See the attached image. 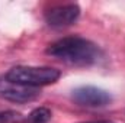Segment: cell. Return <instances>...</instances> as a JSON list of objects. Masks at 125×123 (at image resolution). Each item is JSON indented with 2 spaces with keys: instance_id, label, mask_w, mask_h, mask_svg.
Wrapping results in <instances>:
<instances>
[{
  "instance_id": "cell-2",
  "label": "cell",
  "mask_w": 125,
  "mask_h": 123,
  "mask_svg": "<svg viewBox=\"0 0 125 123\" xmlns=\"http://www.w3.org/2000/svg\"><path fill=\"white\" fill-rule=\"evenodd\" d=\"M61 72L51 67H28V65H18L13 67L7 74L6 78L12 83H18L26 87L38 88L44 86L54 84L60 78Z\"/></svg>"
},
{
  "instance_id": "cell-1",
  "label": "cell",
  "mask_w": 125,
  "mask_h": 123,
  "mask_svg": "<svg viewBox=\"0 0 125 123\" xmlns=\"http://www.w3.org/2000/svg\"><path fill=\"white\" fill-rule=\"evenodd\" d=\"M47 54L74 67H90L102 57L96 44L80 36H67L55 41L47 48Z\"/></svg>"
},
{
  "instance_id": "cell-8",
  "label": "cell",
  "mask_w": 125,
  "mask_h": 123,
  "mask_svg": "<svg viewBox=\"0 0 125 123\" xmlns=\"http://www.w3.org/2000/svg\"><path fill=\"white\" fill-rule=\"evenodd\" d=\"M84 123H115L111 120H96V122H84Z\"/></svg>"
},
{
  "instance_id": "cell-5",
  "label": "cell",
  "mask_w": 125,
  "mask_h": 123,
  "mask_svg": "<svg viewBox=\"0 0 125 123\" xmlns=\"http://www.w3.org/2000/svg\"><path fill=\"white\" fill-rule=\"evenodd\" d=\"M80 16V7L74 3L62 4L50 9L45 15V20L52 28H67L73 25Z\"/></svg>"
},
{
  "instance_id": "cell-4",
  "label": "cell",
  "mask_w": 125,
  "mask_h": 123,
  "mask_svg": "<svg viewBox=\"0 0 125 123\" xmlns=\"http://www.w3.org/2000/svg\"><path fill=\"white\" fill-rule=\"evenodd\" d=\"M71 98L74 103L84 107H105L112 101V96L106 90L92 86L76 88L71 93Z\"/></svg>"
},
{
  "instance_id": "cell-7",
  "label": "cell",
  "mask_w": 125,
  "mask_h": 123,
  "mask_svg": "<svg viewBox=\"0 0 125 123\" xmlns=\"http://www.w3.org/2000/svg\"><path fill=\"white\" fill-rule=\"evenodd\" d=\"M0 123H25V117L15 110H0Z\"/></svg>"
},
{
  "instance_id": "cell-6",
  "label": "cell",
  "mask_w": 125,
  "mask_h": 123,
  "mask_svg": "<svg viewBox=\"0 0 125 123\" xmlns=\"http://www.w3.org/2000/svg\"><path fill=\"white\" fill-rule=\"evenodd\" d=\"M51 110L47 107H36L25 117V123H48L51 120Z\"/></svg>"
},
{
  "instance_id": "cell-3",
  "label": "cell",
  "mask_w": 125,
  "mask_h": 123,
  "mask_svg": "<svg viewBox=\"0 0 125 123\" xmlns=\"http://www.w3.org/2000/svg\"><path fill=\"white\" fill-rule=\"evenodd\" d=\"M39 90L26 87L18 83H12L6 78V75H0V98L12 101V103H28L39 97Z\"/></svg>"
}]
</instances>
